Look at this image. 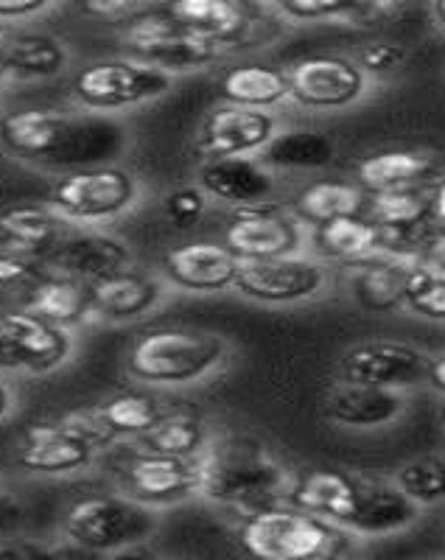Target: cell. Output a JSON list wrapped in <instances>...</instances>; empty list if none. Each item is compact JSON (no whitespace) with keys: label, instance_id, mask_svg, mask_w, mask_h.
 <instances>
[{"label":"cell","instance_id":"6da1fadb","mask_svg":"<svg viewBox=\"0 0 445 560\" xmlns=\"http://www.w3.org/2000/svg\"><path fill=\"white\" fill-rule=\"evenodd\" d=\"M289 502L359 538L403 533L420 518L418 504L395 482L362 479L344 471L303 474L294 479Z\"/></svg>","mask_w":445,"mask_h":560},{"label":"cell","instance_id":"7a4b0ae2","mask_svg":"<svg viewBox=\"0 0 445 560\" xmlns=\"http://www.w3.org/2000/svg\"><path fill=\"white\" fill-rule=\"evenodd\" d=\"M199 493L222 508L255 513L292 493V474L278 454L253 438L210 440L197 457Z\"/></svg>","mask_w":445,"mask_h":560},{"label":"cell","instance_id":"3957f363","mask_svg":"<svg viewBox=\"0 0 445 560\" xmlns=\"http://www.w3.org/2000/svg\"><path fill=\"white\" fill-rule=\"evenodd\" d=\"M118 135L113 124L59 109H17L0 118L3 147L39 166L90 168L118 147Z\"/></svg>","mask_w":445,"mask_h":560},{"label":"cell","instance_id":"277c9868","mask_svg":"<svg viewBox=\"0 0 445 560\" xmlns=\"http://www.w3.org/2000/svg\"><path fill=\"white\" fill-rule=\"evenodd\" d=\"M253 560H348L350 533L300 508L255 510L238 529Z\"/></svg>","mask_w":445,"mask_h":560},{"label":"cell","instance_id":"5b68a950","mask_svg":"<svg viewBox=\"0 0 445 560\" xmlns=\"http://www.w3.org/2000/svg\"><path fill=\"white\" fill-rule=\"evenodd\" d=\"M224 359L227 342L219 334L197 328H154L132 342L127 370L149 384H194L222 368Z\"/></svg>","mask_w":445,"mask_h":560},{"label":"cell","instance_id":"8992f818","mask_svg":"<svg viewBox=\"0 0 445 560\" xmlns=\"http://www.w3.org/2000/svg\"><path fill=\"white\" fill-rule=\"evenodd\" d=\"M157 518L152 508L129 497H84L68 508L62 529L70 541L93 552H118L140 544L154 533Z\"/></svg>","mask_w":445,"mask_h":560},{"label":"cell","instance_id":"52a82bcc","mask_svg":"<svg viewBox=\"0 0 445 560\" xmlns=\"http://www.w3.org/2000/svg\"><path fill=\"white\" fill-rule=\"evenodd\" d=\"M127 45L132 59L154 65L166 73H188V70H202L210 65L222 62L227 54V45L213 43L208 37H199L194 32H185L168 18L166 9L160 12H143L129 23Z\"/></svg>","mask_w":445,"mask_h":560},{"label":"cell","instance_id":"ba28073f","mask_svg":"<svg viewBox=\"0 0 445 560\" xmlns=\"http://www.w3.org/2000/svg\"><path fill=\"white\" fill-rule=\"evenodd\" d=\"M174 77L138 59H104L82 68L73 79V96L87 109H127L163 98Z\"/></svg>","mask_w":445,"mask_h":560},{"label":"cell","instance_id":"9c48e42d","mask_svg":"<svg viewBox=\"0 0 445 560\" xmlns=\"http://www.w3.org/2000/svg\"><path fill=\"white\" fill-rule=\"evenodd\" d=\"M138 199V179L124 168L90 166L65 174L51 191V210L68 222L121 217Z\"/></svg>","mask_w":445,"mask_h":560},{"label":"cell","instance_id":"30bf717a","mask_svg":"<svg viewBox=\"0 0 445 560\" xmlns=\"http://www.w3.org/2000/svg\"><path fill=\"white\" fill-rule=\"evenodd\" d=\"M432 353L401 339H364L348 348L339 362L342 382L409 393L429 384Z\"/></svg>","mask_w":445,"mask_h":560},{"label":"cell","instance_id":"8fae6325","mask_svg":"<svg viewBox=\"0 0 445 560\" xmlns=\"http://www.w3.org/2000/svg\"><path fill=\"white\" fill-rule=\"evenodd\" d=\"M289 102L317 113H337L362 102L370 90V79L353 62L339 54H314L286 68Z\"/></svg>","mask_w":445,"mask_h":560},{"label":"cell","instance_id":"7c38bea8","mask_svg":"<svg viewBox=\"0 0 445 560\" xmlns=\"http://www.w3.org/2000/svg\"><path fill=\"white\" fill-rule=\"evenodd\" d=\"M331 287V269L314 255H283L269 261H242L236 292L247 300L289 306L319 298Z\"/></svg>","mask_w":445,"mask_h":560},{"label":"cell","instance_id":"4fadbf2b","mask_svg":"<svg viewBox=\"0 0 445 560\" xmlns=\"http://www.w3.org/2000/svg\"><path fill=\"white\" fill-rule=\"evenodd\" d=\"M306 244V230L297 217L278 208L236 210L224 230V247L238 261H269L283 255H297Z\"/></svg>","mask_w":445,"mask_h":560},{"label":"cell","instance_id":"5bb4252c","mask_svg":"<svg viewBox=\"0 0 445 560\" xmlns=\"http://www.w3.org/2000/svg\"><path fill=\"white\" fill-rule=\"evenodd\" d=\"M278 135V118L267 109L222 104L210 109L197 132V152L208 160L253 158L261 154Z\"/></svg>","mask_w":445,"mask_h":560},{"label":"cell","instance_id":"9a60e30c","mask_svg":"<svg viewBox=\"0 0 445 560\" xmlns=\"http://www.w3.org/2000/svg\"><path fill=\"white\" fill-rule=\"evenodd\" d=\"M121 488L124 497L147 504V508L183 502V499L199 493L197 457L177 459L140 452L121 471Z\"/></svg>","mask_w":445,"mask_h":560},{"label":"cell","instance_id":"2e32d148","mask_svg":"<svg viewBox=\"0 0 445 560\" xmlns=\"http://www.w3.org/2000/svg\"><path fill=\"white\" fill-rule=\"evenodd\" d=\"M199 188L236 210L267 208L278 191V174L261 158L204 160L199 168Z\"/></svg>","mask_w":445,"mask_h":560},{"label":"cell","instance_id":"e0dca14e","mask_svg":"<svg viewBox=\"0 0 445 560\" xmlns=\"http://www.w3.org/2000/svg\"><path fill=\"white\" fill-rule=\"evenodd\" d=\"M325 418L344 429H384L393 427L395 420L409 409L407 393L370 384L339 382L331 393L325 395Z\"/></svg>","mask_w":445,"mask_h":560},{"label":"cell","instance_id":"ac0fdd59","mask_svg":"<svg viewBox=\"0 0 445 560\" xmlns=\"http://www.w3.org/2000/svg\"><path fill=\"white\" fill-rule=\"evenodd\" d=\"M163 267L174 287L185 292H224L236 287L242 261L219 242H188L174 247Z\"/></svg>","mask_w":445,"mask_h":560},{"label":"cell","instance_id":"d6986e66","mask_svg":"<svg viewBox=\"0 0 445 560\" xmlns=\"http://www.w3.org/2000/svg\"><path fill=\"white\" fill-rule=\"evenodd\" d=\"M129 261H132V255H129L127 244L113 236H102V233L62 238V244L48 255V267L59 278L79 280L84 287L115 272H124Z\"/></svg>","mask_w":445,"mask_h":560},{"label":"cell","instance_id":"ffe728a7","mask_svg":"<svg viewBox=\"0 0 445 560\" xmlns=\"http://www.w3.org/2000/svg\"><path fill=\"white\" fill-rule=\"evenodd\" d=\"M420 255L376 253L367 261L353 264L350 269V294L370 314H393L403 308V283L407 272Z\"/></svg>","mask_w":445,"mask_h":560},{"label":"cell","instance_id":"44dd1931","mask_svg":"<svg viewBox=\"0 0 445 560\" xmlns=\"http://www.w3.org/2000/svg\"><path fill=\"white\" fill-rule=\"evenodd\" d=\"M0 337L9 342L20 368L28 370H51L70 353L68 331L32 312L3 314Z\"/></svg>","mask_w":445,"mask_h":560},{"label":"cell","instance_id":"7402d4cb","mask_svg":"<svg viewBox=\"0 0 445 560\" xmlns=\"http://www.w3.org/2000/svg\"><path fill=\"white\" fill-rule=\"evenodd\" d=\"M96 448L87 446L62 423H39L28 429L17 452V465L32 474H73L93 463Z\"/></svg>","mask_w":445,"mask_h":560},{"label":"cell","instance_id":"603a6c76","mask_svg":"<svg viewBox=\"0 0 445 560\" xmlns=\"http://www.w3.org/2000/svg\"><path fill=\"white\" fill-rule=\"evenodd\" d=\"M62 244V219L51 208L39 205H14L0 210V247L3 253L39 258Z\"/></svg>","mask_w":445,"mask_h":560},{"label":"cell","instance_id":"cb8c5ba5","mask_svg":"<svg viewBox=\"0 0 445 560\" xmlns=\"http://www.w3.org/2000/svg\"><path fill=\"white\" fill-rule=\"evenodd\" d=\"M166 12L185 32H194L227 48L242 43L253 28L249 9L233 0H179L166 7Z\"/></svg>","mask_w":445,"mask_h":560},{"label":"cell","instance_id":"d4e9b609","mask_svg":"<svg viewBox=\"0 0 445 560\" xmlns=\"http://www.w3.org/2000/svg\"><path fill=\"white\" fill-rule=\"evenodd\" d=\"M87 294L90 312L109 319H132L157 306V300L163 298V287L152 275L124 269V272H115L109 278L90 283Z\"/></svg>","mask_w":445,"mask_h":560},{"label":"cell","instance_id":"484cf974","mask_svg":"<svg viewBox=\"0 0 445 560\" xmlns=\"http://www.w3.org/2000/svg\"><path fill=\"white\" fill-rule=\"evenodd\" d=\"M434 172V158L418 149H384L359 163L356 179L364 194L418 188Z\"/></svg>","mask_w":445,"mask_h":560},{"label":"cell","instance_id":"4316f807","mask_svg":"<svg viewBox=\"0 0 445 560\" xmlns=\"http://www.w3.org/2000/svg\"><path fill=\"white\" fill-rule=\"evenodd\" d=\"M314 249L319 261H339L344 267H353L359 261H367L376 253H382V233L367 217H344L337 222L314 228Z\"/></svg>","mask_w":445,"mask_h":560},{"label":"cell","instance_id":"83f0119b","mask_svg":"<svg viewBox=\"0 0 445 560\" xmlns=\"http://www.w3.org/2000/svg\"><path fill=\"white\" fill-rule=\"evenodd\" d=\"M224 104L247 109H272L278 104L289 102V79L286 70L272 68V65H236L219 82Z\"/></svg>","mask_w":445,"mask_h":560},{"label":"cell","instance_id":"f1b7e54d","mask_svg":"<svg viewBox=\"0 0 445 560\" xmlns=\"http://www.w3.org/2000/svg\"><path fill=\"white\" fill-rule=\"evenodd\" d=\"M337 158V143L319 129H283L261 152V160L278 172H319Z\"/></svg>","mask_w":445,"mask_h":560},{"label":"cell","instance_id":"f546056e","mask_svg":"<svg viewBox=\"0 0 445 560\" xmlns=\"http://www.w3.org/2000/svg\"><path fill=\"white\" fill-rule=\"evenodd\" d=\"M364 208H367V194L359 188V183H337V179L306 185L294 199V217L312 228L344 217H362Z\"/></svg>","mask_w":445,"mask_h":560},{"label":"cell","instance_id":"4dcf8cb0","mask_svg":"<svg viewBox=\"0 0 445 560\" xmlns=\"http://www.w3.org/2000/svg\"><path fill=\"white\" fill-rule=\"evenodd\" d=\"M208 443L210 440L202 420L185 412L163 415L147 434L138 438V448L143 454H160V457L177 459L199 457Z\"/></svg>","mask_w":445,"mask_h":560},{"label":"cell","instance_id":"1f68e13d","mask_svg":"<svg viewBox=\"0 0 445 560\" xmlns=\"http://www.w3.org/2000/svg\"><path fill=\"white\" fill-rule=\"evenodd\" d=\"M7 73L20 79H48L62 73L68 65V51L59 39L48 34H23L3 45Z\"/></svg>","mask_w":445,"mask_h":560},{"label":"cell","instance_id":"d6a6232c","mask_svg":"<svg viewBox=\"0 0 445 560\" xmlns=\"http://www.w3.org/2000/svg\"><path fill=\"white\" fill-rule=\"evenodd\" d=\"M26 312L37 314V317L48 319V323L59 325H73L79 319H84V314L90 312V294L84 283L70 278H45L43 283H37L28 300Z\"/></svg>","mask_w":445,"mask_h":560},{"label":"cell","instance_id":"836d02e7","mask_svg":"<svg viewBox=\"0 0 445 560\" xmlns=\"http://www.w3.org/2000/svg\"><path fill=\"white\" fill-rule=\"evenodd\" d=\"M98 415L104 418L113 434H124V438H134L138 440L140 434H147L149 429L163 418V409L160 404L154 401L152 395H143V393H121L109 398Z\"/></svg>","mask_w":445,"mask_h":560},{"label":"cell","instance_id":"e575fe53","mask_svg":"<svg viewBox=\"0 0 445 560\" xmlns=\"http://www.w3.org/2000/svg\"><path fill=\"white\" fill-rule=\"evenodd\" d=\"M403 308L412 312L414 317L445 323V275L429 267L423 258H418L407 272Z\"/></svg>","mask_w":445,"mask_h":560},{"label":"cell","instance_id":"d590c367","mask_svg":"<svg viewBox=\"0 0 445 560\" xmlns=\"http://www.w3.org/2000/svg\"><path fill=\"white\" fill-rule=\"evenodd\" d=\"M393 482L412 499L420 510L445 504V457H420L403 463Z\"/></svg>","mask_w":445,"mask_h":560},{"label":"cell","instance_id":"8d00e7d4","mask_svg":"<svg viewBox=\"0 0 445 560\" xmlns=\"http://www.w3.org/2000/svg\"><path fill=\"white\" fill-rule=\"evenodd\" d=\"M350 9L353 3L339 0H283L267 7V12L283 23H348Z\"/></svg>","mask_w":445,"mask_h":560},{"label":"cell","instance_id":"74e56055","mask_svg":"<svg viewBox=\"0 0 445 560\" xmlns=\"http://www.w3.org/2000/svg\"><path fill=\"white\" fill-rule=\"evenodd\" d=\"M409 51L403 43H395V39H370L362 43L353 54V62L364 70V77L373 82V79L393 77L395 70H401L407 65Z\"/></svg>","mask_w":445,"mask_h":560},{"label":"cell","instance_id":"f35d334b","mask_svg":"<svg viewBox=\"0 0 445 560\" xmlns=\"http://www.w3.org/2000/svg\"><path fill=\"white\" fill-rule=\"evenodd\" d=\"M70 434H77L79 440H84L87 446H93L96 452H102L104 446H109L115 440L113 429L104 423V418L98 412H77L68 415V418L59 420Z\"/></svg>","mask_w":445,"mask_h":560},{"label":"cell","instance_id":"ab89813d","mask_svg":"<svg viewBox=\"0 0 445 560\" xmlns=\"http://www.w3.org/2000/svg\"><path fill=\"white\" fill-rule=\"evenodd\" d=\"M208 208V194L199 185H188V188H177L166 197V213L174 224H194Z\"/></svg>","mask_w":445,"mask_h":560},{"label":"cell","instance_id":"60d3db41","mask_svg":"<svg viewBox=\"0 0 445 560\" xmlns=\"http://www.w3.org/2000/svg\"><path fill=\"white\" fill-rule=\"evenodd\" d=\"M0 560H59V555L48 544L28 541V538L12 535V538L0 541Z\"/></svg>","mask_w":445,"mask_h":560},{"label":"cell","instance_id":"b9f144b4","mask_svg":"<svg viewBox=\"0 0 445 560\" xmlns=\"http://www.w3.org/2000/svg\"><path fill=\"white\" fill-rule=\"evenodd\" d=\"M147 9L138 7V3H115V0H98V3H87L84 14L102 20V23H132L138 14H143Z\"/></svg>","mask_w":445,"mask_h":560},{"label":"cell","instance_id":"7bdbcfd3","mask_svg":"<svg viewBox=\"0 0 445 560\" xmlns=\"http://www.w3.org/2000/svg\"><path fill=\"white\" fill-rule=\"evenodd\" d=\"M20 524H23V504L17 502V497L0 490V541L17 535Z\"/></svg>","mask_w":445,"mask_h":560},{"label":"cell","instance_id":"ee69618b","mask_svg":"<svg viewBox=\"0 0 445 560\" xmlns=\"http://www.w3.org/2000/svg\"><path fill=\"white\" fill-rule=\"evenodd\" d=\"M32 275V261L23 255L0 253V287H14Z\"/></svg>","mask_w":445,"mask_h":560},{"label":"cell","instance_id":"f6af8a7d","mask_svg":"<svg viewBox=\"0 0 445 560\" xmlns=\"http://www.w3.org/2000/svg\"><path fill=\"white\" fill-rule=\"evenodd\" d=\"M429 197V224L432 233H445V177L434 179L432 188L426 191Z\"/></svg>","mask_w":445,"mask_h":560},{"label":"cell","instance_id":"bcb514c9","mask_svg":"<svg viewBox=\"0 0 445 560\" xmlns=\"http://www.w3.org/2000/svg\"><path fill=\"white\" fill-rule=\"evenodd\" d=\"M48 9L45 0H0V20H26Z\"/></svg>","mask_w":445,"mask_h":560},{"label":"cell","instance_id":"7dc6e473","mask_svg":"<svg viewBox=\"0 0 445 560\" xmlns=\"http://www.w3.org/2000/svg\"><path fill=\"white\" fill-rule=\"evenodd\" d=\"M420 258H423L429 267H434L437 272L445 275V233H432V236L426 238V244H423Z\"/></svg>","mask_w":445,"mask_h":560},{"label":"cell","instance_id":"c3c4849f","mask_svg":"<svg viewBox=\"0 0 445 560\" xmlns=\"http://www.w3.org/2000/svg\"><path fill=\"white\" fill-rule=\"evenodd\" d=\"M109 560H166L160 552H154V549L143 547V544H134V547H127V549H118V552H113V558Z\"/></svg>","mask_w":445,"mask_h":560},{"label":"cell","instance_id":"681fc988","mask_svg":"<svg viewBox=\"0 0 445 560\" xmlns=\"http://www.w3.org/2000/svg\"><path fill=\"white\" fill-rule=\"evenodd\" d=\"M429 387L445 395V353L432 359V370H429Z\"/></svg>","mask_w":445,"mask_h":560},{"label":"cell","instance_id":"f907efd6","mask_svg":"<svg viewBox=\"0 0 445 560\" xmlns=\"http://www.w3.org/2000/svg\"><path fill=\"white\" fill-rule=\"evenodd\" d=\"M0 368H20L17 359H14L12 348H9V342L3 337H0Z\"/></svg>","mask_w":445,"mask_h":560},{"label":"cell","instance_id":"816d5d0a","mask_svg":"<svg viewBox=\"0 0 445 560\" xmlns=\"http://www.w3.org/2000/svg\"><path fill=\"white\" fill-rule=\"evenodd\" d=\"M432 20H434V26L440 28V32L445 34V0H437V3H432Z\"/></svg>","mask_w":445,"mask_h":560},{"label":"cell","instance_id":"f5cc1de1","mask_svg":"<svg viewBox=\"0 0 445 560\" xmlns=\"http://www.w3.org/2000/svg\"><path fill=\"white\" fill-rule=\"evenodd\" d=\"M9 407H12V395H9V389H7V384L0 382V420L7 418V412H9Z\"/></svg>","mask_w":445,"mask_h":560},{"label":"cell","instance_id":"db71d44e","mask_svg":"<svg viewBox=\"0 0 445 560\" xmlns=\"http://www.w3.org/2000/svg\"><path fill=\"white\" fill-rule=\"evenodd\" d=\"M7 79V62H3V45H0V84Z\"/></svg>","mask_w":445,"mask_h":560},{"label":"cell","instance_id":"11a10c76","mask_svg":"<svg viewBox=\"0 0 445 560\" xmlns=\"http://www.w3.org/2000/svg\"><path fill=\"white\" fill-rule=\"evenodd\" d=\"M432 560H445V558H432Z\"/></svg>","mask_w":445,"mask_h":560},{"label":"cell","instance_id":"9f6ffc18","mask_svg":"<svg viewBox=\"0 0 445 560\" xmlns=\"http://www.w3.org/2000/svg\"><path fill=\"white\" fill-rule=\"evenodd\" d=\"M443 415H445V412H443Z\"/></svg>","mask_w":445,"mask_h":560}]
</instances>
